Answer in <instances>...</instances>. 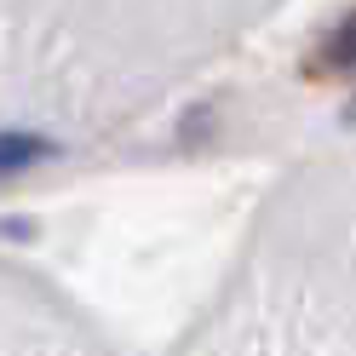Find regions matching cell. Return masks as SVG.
Listing matches in <instances>:
<instances>
[{
	"label": "cell",
	"instance_id": "6da1fadb",
	"mask_svg": "<svg viewBox=\"0 0 356 356\" xmlns=\"http://www.w3.org/2000/svg\"><path fill=\"white\" fill-rule=\"evenodd\" d=\"M310 75H345V70H356V6L339 17V24L327 29V40H322V52L305 63Z\"/></svg>",
	"mask_w": 356,
	"mask_h": 356
},
{
	"label": "cell",
	"instance_id": "7a4b0ae2",
	"mask_svg": "<svg viewBox=\"0 0 356 356\" xmlns=\"http://www.w3.org/2000/svg\"><path fill=\"white\" fill-rule=\"evenodd\" d=\"M47 149H52V144H47V138H35V132H0V178H12V172L35 167Z\"/></svg>",
	"mask_w": 356,
	"mask_h": 356
}]
</instances>
